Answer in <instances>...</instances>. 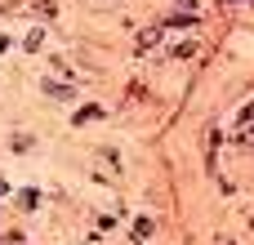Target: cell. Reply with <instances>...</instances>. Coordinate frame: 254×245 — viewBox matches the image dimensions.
Returning a JSON list of instances; mask_svg holds the SVG:
<instances>
[{
	"mask_svg": "<svg viewBox=\"0 0 254 245\" xmlns=\"http://www.w3.org/2000/svg\"><path fill=\"white\" fill-rule=\"evenodd\" d=\"M45 89H49V94H54V98H71V85H54V80H49V85H45Z\"/></svg>",
	"mask_w": 254,
	"mask_h": 245,
	"instance_id": "obj_2",
	"label": "cell"
},
{
	"mask_svg": "<svg viewBox=\"0 0 254 245\" xmlns=\"http://www.w3.org/2000/svg\"><path fill=\"white\" fill-rule=\"evenodd\" d=\"M4 45H9V40H4V36H0V49H4Z\"/></svg>",
	"mask_w": 254,
	"mask_h": 245,
	"instance_id": "obj_5",
	"label": "cell"
},
{
	"mask_svg": "<svg viewBox=\"0 0 254 245\" xmlns=\"http://www.w3.org/2000/svg\"><path fill=\"white\" fill-rule=\"evenodd\" d=\"M4 192H9V183H4V179H0V196H4Z\"/></svg>",
	"mask_w": 254,
	"mask_h": 245,
	"instance_id": "obj_4",
	"label": "cell"
},
{
	"mask_svg": "<svg viewBox=\"0 0 254 245\" xmlns=\"http://www.w3.org/2000/svg\"><path fill=\"white\" fill-rule=\"evenodd\" d=\"M156 40H161V27H147V31H143V36H138V49H152V45H156Z\"/></svg>",
	"mask_w": 254,
	"mask_h": 245,
	"instance_id": "obj_1",
	"label": "cell"
},
{
	"mask_svg": "<svg viewBox=\"0 0 254 245\" xmlns=\"http://www.w3.org/2000/svg\"><path fill=\"white\" fill-rule=\"evenodd\" d=\"M94 116H103L98 107H80V116H76V125H85V121H94Z\"/></svg>",
	"mask_w": 254,
	"mask_h": 245,
	"instance_id": "obj_3",
	"label": "cell"
}]
</instances>
